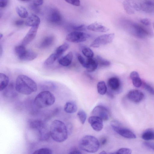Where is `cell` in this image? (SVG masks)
<instances>
[{
	"instance_id": "obj_18",
	"label": "cell",
	"mask_w": 154,
	"mask_h": 154,
	"mask_svg": "<svg viewBox=\"0 0 154 154\" xmlns=\"http://www.w3.org/2000/svg\"><path fill=\"white\" fill-rule=\"evenodd\" d=\"M87 29L90 31L98 32H106L109 30L107 27L97 22L89 25L87 27Z\"/></svg>"
},
{
	"instance_id": "obj_50",
	"label": "cell",
	"mask_w": 154,
	"mask_h": 154,
	"mask_svg": "<svg viewBox=\"0 0 154 154\" xmlns=\"http://www.w3.org/2000/svg\"><path fill=\"white\" fill-rule=\"evenodd\" d=\"M107 141V139L106 137H102L100 141V144L102 145H104L106 144Z\"/></svg>"
},
{
	"instance_id": "obj_43",
	"label": "cell",
	"mask_w": 154,
	"mask_h": 154,
	"mask_svg": "<svg viewBox=\"0 0 154 154\" xmlns=\"http://www.w3.org/2000/svg\"><path fill=\"white\" fill-rule=\"evenodd\" d=\"M77 57L78 60L80 63L83 67L85 68L86 60H85L84 58L81 55H78Z\"/></svg>"
},
{
	"instance_id": "obj_24",
	"label": "cell",
	"mask_w": 154,
	"mask_h": 154,
	"mask_svg": "<svg viewBox=\"0 0 154 154\" xmlns=\"http://www.w3.org/2000/svg\"><path fill=\"white\" fill-rule=\"evenodd\" d=\"M72 58V52H70L66 55L60 58L58 62L62 66H67L71 64Z\"/></svg>"
},
{
	"instance_id": "obj_31",
	"label": "cell",
	"mask_w": 154,
	"mask_h": 154,
	"mask_svg": "<svg viewBox=\"0 0 154 154\" xmlns=\"http://www.w3.org/2000/svg\"><path fill=\"white\" fill-rule=\"evenodd\" d=\"M17 12L20 17L25 18L28 17V13L26 9L21 6H17L16 8Z\"/></svg>"
},
{
	"instance_id": "obj_40",
	"label": "cell",
	"mask_w": 154,
	"mask_h": 154,
	"mask_svg": "<svg viewBox=\"0 0 154 154\" xmlns=\"http://www.w3.org/2000/svg\"><path fill=\"white\" fill-rule=\"evenodd\" d=\"M132 153L131 150L129 148H123L114 152V154H131Z\"/></svg>"
},
{
	"instance_id": "obj_46",
	"label": "cell",
	"mask_w": 154,
	"mask_h": 154,
	"mask_svg": "<svg viewBox=\"0 0 154 154\" xmlns=\"http://www.w3.org/2000/svg\"><path fill=\"white\" fill-rule=\"evenodd\" d=\"M144 145L147 147L154 150V143L146 142L144 143Z\"/></svg>"
},
{
	"instance_id": "obj_25",
	"label": "cell",
	"mask_w": 154,
	"mask_h": 154,
	"mask_svg": "<svg viewBox=\"0 0 154 154\" xmlns=\"http://www.w3.org/2000/svg\"><path fill=\"white\" fill-rule=\"evenodd\" d=\"M77 110V106L76 103L73 101H70L66 102L64 107V111L68 113L75 112Z\"/></svg>"
},
{
	"instance_id": "obj_45",
	"label": "cell",
	"mask_w": 154,
	"mask_h": 154,
	"mask_svg": "<svg viewBox=\"0 0 154 154\" xmlns=\"http://www.w3.org/2000/svg\"><path fill=\"white\" fill-rule=\"evenodd\" d=\"M140 22L143 25L145 26H149L150 24V20L147 18L142 19L140 20Z\"/></svg>"
},
{
	"instance_id": "obj_1",
	"label": "cell",
	"mask_w": 154,
	"mask_h": 154,
	"mask_svg": "<svg viewBox=\"0 0 154 154\" xmlns=\"http://www.w3.org/2000/svg\"><path fill=\"white\" fill-rule=\"evenodd\" d=\"M15 87L18 92L24 95H29L36 92L37 86L35 82L31 78L24 75L17 77Z\"/></svg>"
},
{
	"instance_id": "obj_4",
	"label": "cell",
	"mask_w": 154,
	"mask_h": 154,
	"mask_svg": "<svg viewBox=\"0 0 154 154\" xmlns=\"http://www.w3.org/2000/svg\"><path fill=\"white\" fill-rule=\"evenodd\" d=\"M124 25L129 32L134 36L143 38L150 35L151 31L145 26L129 20L123 22Z\"/></svg>"
},
{
	"instance_id": "obj_41",
	"label": "cell",
	"mask_w": 154,
	"mask_h": 154,
	"mask_svg": "<svg viewBox=\"0 0 154 154\" xmlns=\"http://www.w3.org/2000/svg\"><path fill=\"white\" fill-rule=\"evenodd\" d=\"M43 3V0H34L32 3V8H36L42 5Z\"/></svg>"
},
{
	"instance_id": "obj_35",
	"label": "cell",
	"mask_w": 154,
	"mask_h": 154,
	"mask_svg": "<svg viewBox=\"0 0 154 154\" xmlns=\"http://www.w3.org/2000/svg\"><path fill=\"white\" fill-rule=\"evenodd\" d=\"M96 59L97 61L98 65L101 66H109L110 64V62L100 56H97Z\"/></svg>"
},
{
	"instance_id": "obj_37",
	"label": "cell",
	"mask_w": 154,
	"mask_h": 154,
	"mask_svg": "<svg viewBox=\"0 0 154 154\" xmlns=\"http://www.w3.org/2000/svg\"><path fill=\"white\" fill-rule=\"evenodd\" d=\"M52 150L50 149L47 148H41L35 150L33 154H51Z\"/></svg>"
},
{
	"instance_id": "obj_44",
	"label": "cell",
	"mask_w": 154,
	"mask_h": 154,
	"mask_svg": "<svg viewBox=\"0 0 154 154\" xmlns=\"http://www.w3.org/2000/svg\"><path fill=\"white\" fill-rule=\"evenodd\" d=\"M87 27H85L84 25H81L78 26H72V29L76 31H80L85 30Z\"/></svg>"
},
{
	"instance_id": "obj_11",
	"label": "cell",
	"mask_w": 154,
	"mask_h": 154,
	"mask_svg": "<svg viewBox=\"0 0 154 154\" xmlns=\"http://www.w3.org/2000/svg\"><path fill=\"white\" fill-rule=\"evenodd\" d=\"M139 11L154 13V0H139Z\"/></svg>"
},
{
	"instance_id": "obj_53",
	"label": "cell",
	"mask_w": 154,
	"mask_h": 154,
	"mask_svg": "<svg viewBox=\"0 0 154 154\" xmlns=\"http://www.w3.org/2000/svg\"><path fill=\"white\" fill-rule=\"evenodd\" d=\"M3 34L2 33L0 34V39H1L3 37Z\"/></svg>"
},
{
	"instance_id": "obj_54",
	"label": "cell",
	"mask_w": 154,
	"mask_h": 154,
	"mask_svg": "<svg viewBox=\"0 0 154 154\" xmlns=\"http://www.w3.org/2000/svg\"><path fill=\"white\" fill-rule=\"evenodd\" d=\"M20 1L23 2H27L30 1V0H20Z\"/></svg>"
},
{
	"instance_id": "obj_15",
	"label": "cell",
	"mask_w": 154,
	"mask_h": 154,
	"mask_svg": "<svg viewBox=\"0 0 154 154\" xmlns=\"http://www.w3.org/2000/svg\"><path fill=\"white\" fill-rule=\"evenodd\" d=\"M88 122L92 128L96 131H101L103 128V120L97 116H92L90 117Z\"/></svg>"
},
{
	"instance_id": "obj_34",
	"label": "cell",
	"mask_w": 154,
	"mask_h": 154,
	"mask_svg": "<svg viewBox=\"0 0 154 154\" xmlns=\"http://www.w3.org/2000/svg\"><path fill=\"white\" fill-rule=\"evenodd\" d=\"M26 50L25 46L22 45L17 46L14 48L15 53L19 58L23 55Z\"/></svg>"
},
{
	"instance_id": "obj_39",
	"label": "cell",
	"mask_w": 154,
	"mask_h": 154,
	"mask_svg": "<svg viewBox=\"0 0 154 154\" xmlns=\"http://www.w3.org/2000/svg\"><path fill=\"white\" fill-rule=\"evenodd\" d=\"M142 85L143 88L148 92L154 95V88L148 84L143 81Z\"/></svg>"
},
{
	"instance_id": "obj_12",
	"label": "cell",
	"mask_w": 154,
	"mask_h": 154,
	"mask_svg": "<svg viewBox=\"0 0 154 154\" xmlns=\"http://www.w3.org/2000/svg\"><path fill=\"white\" fill-rule=\"evenodd\" d=\"M124 8L130 14L139 11L138 0H124L123 2Z\"/></svg>"
},
{
	"instance_id": "obj_7",
	"label": "cell",
	"mask_w": 154,
	"mask_h": 154,
	"mask_svg": "<svg viewBox=\"0 0 154 154\" xmlns=\"http://www.w3.org/2000/svg\"><path fill=\"white\" fill-rule=\"evenodd\" d=\"M110 125L113 130L122 136L129 139H134L136 138L135 134L132 131L122 127L118 121H112L110 122Z\"/></svg>"
},
{
	"instance_id": "obj_8",
	"label": "cell",
	"mask_w": 154,
	"mask_h": 154,
	"mask_svg": "<svg viewBox=\"0 0 154 154\" xmlns=\"http://www.w3.org/2000/svg\"><path fill=\"white\" fill-rule=\"evenodd\" d=\"M115 37L114 33L105 34L97 37L91 44L90 46L93 48H98L111 42Z\"/></svg>"
},
{
	"instance_id": "obj_51",
	"label": "cell",
	"mask_w": 154,
	"mask_h": 154,
	"mask_svg": "<svg viewBox=\"0 0 154 154\" xmlns=\"http://www.w3.org/2000/svg\"><path fill=\"white\" fill-rule=\"evenodd\" d=\"M2 53V48L1 45L0 46V55L1 56Z\"/></svg>"
},
{
	"instance_id": "obj_16",
	"label": "cell",
	"mask_w": 154,
	"mask_h": 154,
	"mask_svg": "<svg viewBox=\"0 0 154 154\" xmlns=\"http://www.w3.org/2000/svg\"><path fill=\"white\" fill-rule=\"evenodd\" d=\"M38 27H32L23 39L21 45L25 46L29 44L35 38L38 30Z\"/></svg>"
},
{
	"instance_id": "obj_30",
	"label": "cell",
	"mask_w": 154,
	"mask_h": 154,
	"mask_svg": "<svg viewBox=\"0 0 154 154\" xmlns=\"http://www.w3.org/2000/svg\"><path fill=\"white\" fill-rule=\"evenodd\" d=\"M97 88L98 93L100 95H104L107 92V87L103 81H100L98 82Z\"/></svg>"
},
{
	"instance_id": "obj_48",
	"label": "cell",
	"mask_w": 154,
	"mask_h": 154,
	"mask_svg": "<svg viewBox=\"0 0 154 154\" xmlns=\"http://www.w3.org/2000/svg\"><path fill=\"white\" fill-rule=\"evenodd\" d=\"M69 153L71 154H81L82 153L79 150L73 148L71 150Z\"/></svg>"
},
{
	"instance_id": "obj_20",
	"label": "cell",
	"mask_w": 154,
	"mask_h": 154,
	"mask_svg": "<svg viewBox=\"0 0 154 154\" xmlns=\"http://www.w3.org/2000/svg\"><path fill=\"white\" fill-rule=\"evenodd\" d=\"M98 66L96 59L93 58H88L86 60V68L87 71L91 72L94 71Z\"/></svg>"
},
{
	"instance_id": "obj_13",
	"label": "cell",
	"mask_w": 154,
	"mask_h": 154,
	"mask_svg": "<svg viewBox=\"0 0 154 154\" xmlns=\"http://www.w3.org/2000/svg\"><path fill=\"white\" fill-rule=\"evenodd\" d=\"M107 85L109 91L112 94L119 93L121 91V85L119 79L116 77H112L109 79Z\"/></svg>"
},
{
	"instance_id": "obj_19",
	"label": "cell",
	"mask_w": 154,
	"mask_h": 154,
	"mask_svg": "<svg viewBox=\"0 0 154 154\" xmlns=\"http://www.w3.org/2000/svg\"><path fill=\"white\" fill-rule=\"evenodd\" d=\"M40 22V20L37 15L32 14L27 17L25 22V25L31 27H38Z\"/></svg>"
},
{
	"instance_id": "obj_9",
	"label": "cell",
	"mask_w": 154,
	"mask_h": 154,
	"mask_svg": "<svg viewBox=\"0 0 154 154\" xmlns=\"http://www.w3.org/2000/svg\"><path fill=\"white\" fill-rule=\"evenodd\" d=\"M90 36L88 33L80 31H74L69 33L66 40L69 42L77 43L85 41Z\"/></svg>"
},
{
	"instance_id": "obj_49",
	"label": "cell",
	"mask_w": 154,
	"mask_h": 154,
	"mask_svg": "<svg viewBox=\"0 0 154 154\" xmlns=\"http://www.w3.org/2000/svg\"><path fill=\"white\" fill-rule=\"evenodd\" d=\"M23 20H17L15 22V24L17 26H20L23 25L24 23Z\"/></svg>"
},
{
	"instance_id": "obj_36",
	"label": "cell",
	"mask_w": 154,
	"mask_h": 154,
	"mask_svg": "<svg viewBox=\"0 0 154 154\" xmlns=\"http://www.w3.org/2000/svg\"><path fill=\"white\" fill-rule=\"evenodd\" d=\"M82 52L83 55L88 58H93L94 55L93 51L88 47H83L82 50Z\"/></svg>"
},
{
	"instance_id": "obj_5",
	"label": "cell",
	"mask_w": 154,
	"mask_h": 154,
	"mask_svg": "<svg viewBox=\"0 0 154 154\" xmlns=\"http://www.w3.org/2000/svg\"><path fill=\"white\" fill-rule=\"evenodd\" d=\"M55 98L50 92L43 91L35 97L34 103L35 105L39 108H44L54 104Z\"/></svg>"
},
{
	"instance_id": "obj_10",
	"label": "cell",
	"mask_w": 154,
	"mask_h": 154,
	"mask_svg": "<svg viewBox=\"0 0 154 154\" xmlns=\"http://www.w3.org/2000/svg\"><path fill=\"white\" fill-rule=\"evenodd\" d=\"M91 114L92 116H97L105 121L108 120L110 115L109 109L102 105L95 106L93 109Z\"/></svg>"
},
{
	"instance_id": "obj_29",
	"label": "cell",
	"mask_w": 154,
	"mask_h": 154,
	"mask_svg": "<svg viewBox=\"0 0 154 154\" xmlns=\"http://www.w3.org/2000/svg\"><path fill=\"white\" fill-rule=\"evenodd\" d=\"M40 88L43 91L53 90L56 87V86L53 82H43L40 85Z\"/></svg>"
},
{
	"instance_id": "obj_52",
	"label": "cell",
	"mask_w": 154,
	"mask_h": 154,
	"mask_svg": "<svg viewBox=\"0 0 154 154\" xmlns=\"http://www.w3.org/2000/svg\"><path fill=\"white\" fill-rule=\"evenodd\" d=\"M100 154H106V153L104 151H101L100 153Z\"/></svg>"
},
{
	"instance_id": "obj_17",
	"label": "cell",
	"mask_w": 154,
	"mask_h": 154,
	"mask_svg": "<svg viewBox=\"0 0 154 154\" xmlns=\"http://www.w3.org/2000/svg\"><path fill=\"white\" fill-rule=\"evenodd\" d=\"M62 16L59 12L55 9H52L48 15V21L52 23L58 24L62 20Z\"/></svg>"
},
{
	"instance_id": "obj_26",
	"label": "cell",
	"mask_w": 154,
	"mask_h": 154,
	"mask_svg": "<svg viewBox=\"0 0 154 154\" xmlns=\"http://www.w3.org/2000/svg\"><path fill=\"white\" fill-rule=\"evenodd\" d=\"M15 86L12 82L8 84L7 87L4 91L3 94L5 97H9L14 96L16 94V92L14 90Z\"/></svg>"
},
{
	"instance_id": "obj_47",
	"label": "cell",
	"mask_w": 154,
	"mask_h": 154,
	"mask_svg": "<svg viewBox=\"0 0 154 154\" xmlns=\"http://www.w3.org/2000/svg\"><path fill=\"white\" fill-rule=\"evenodd\" d=\"M8 3V0H0V7L1 8L5 7Z\"/></svg>"
},
{
	"instance_id": "obj_33",
	"label": "cell",
	"mask_w": 154,
	"mask_h": 154,
	"mask_svg": "<svg viewBox=\"0 0 154 154\" xmlns=\"http://www.w3.org/2000/svg\"><path fill=\"white\" fill-rule=\"evenodd\" d=\"M59 57L57 54L54 52L51 54L45 61L44 64L48 66L53 64Z\"/></svg>"
},
{
	"instance_id": "obj_23",
	"label": "cell",
	"mask_w": 154,
	"mask_h": 154,
	"mask_svg": "<svg viewBox=\"0 0 154 154\" xmlns=\"http://www.w3.org/2000/svg\"><path fill=\"white\" fill-rule=\"evenodd\" d=\"M37 56L38 54L35 52L31 50H26L19 59L23 61H30L35 59Z\"/></svg>"
},
{
	"instance_id": "obj_55",
	"label": "cell",
	"mask_w": 154,
	"mask_h": 154,
	"mask_svg": "<svg viewBox=\"0 0 154 154\" xmlns=\"http://www.w3.org/2000/svg\"><path fill=\"white\" fill-rule=\"evenodd\" d=\"M153 28L154 29V21L153 24Z\"/></svg>"
},
{
	"instance_id": "obj_28",
	"label": "cell",
	"mask_w": 154,
	"mask_h": 154,
	"mask_svg": "<svg viewBox=\"0 0 154 154\" xmlns=\"http://www.w3.org/2000/svg\"><path fill=\"white\" fill-rule=\"evenodd\" d=\"M141 137L143 139L146 140H154V130L148 129L145 130L142 133Z\"/></svg>"
},
{
	"instance_id": "obj_27",
	"label": "cell",
	"mask_w": 154,
	"mask_h": 154,
	"mask_svg": "<svg viewBox=\"0 0 154 154\" xmlns=\"http://www.w3.org/2000/svg\"><path fill=\"white\" fill-rule=\"evenodd\" d=\"M9 79L8 77L3 73H0V91H3L8 85Z\"/></svg>"
},
{
	"instance_id": "obj_21",
	"label": "cell",
	"mask_w": 154,
	"mask_h": 154,
	"mask_svg": "<svg viewBox=\"0 0 154 154\" xmlns=\"http://www.w3.org/2000/svg\"><path fill=\"white\" fill-rule=\"evenodd\" d=\"M130 77L133 85L136 88H139L142 85L143 81L140 78L137 72L133 71L130 74Z\"/></svg>"
},
{
	"instance_id": "obj_14",
	"label": "cell",
	"mask_w": 154,
	"mask_h": 154,
	"mask_svg": "<svg viewBox=\"0 0 154 154\" xmlns=\"http://www.w3.org/2000/svg\"><path fill=\"white\" fill-rule=\"evenodd\" d=\"M128 98L130 100L136 103H139L144 98V95L140 90L133 89L130 91L127 95Z\"/></svg>"
},
{
	"instance_id": "obj_42",
	"label": "cell",
	"mask_w": 154,
	"mask_h": 154,
	"mask_svg": "<svg viewBox=\"0 0 154 154\" xmlns=\"http://www.w3.org/2000/svg\"><path fill=\"white\" fill-rule=\"evenodd\" d=\"M67 3L75 6H79L80 5V0H64Z\"/></svg>"
},
{
	"instance_id": "obj_22",
	"label": "cell",
	"mask_w": 154,
	"mask_h": 154,
	"mask_svg": "<svg viewBox=\"0 0 154 154\" xmlns=\"http://www.w3.org/2000/svg\"><path fill=\"white\" fill-rule=\"evenodd\" d=\"M54 41L53 36L49 35L45 37L39 43L38 47L40 49H45L50 46Z\"/></svg>"
},
{
	"instance_id": "obj_38",
	"label": "cell",
	"mask_w": 154,
	"mask_h": 154,
	"mask_svg": "<svg viewBox=\"0 0 154 154\" xmlns=\"http://www.w3.org/2000/svg\"><path fill=\"white\" fill-rule=\"evenodd\" d=\"M77 116L81 123L84 124L87 118V114L85 112L82 110H80L78 112Z\"/></svg>"
},
{
	"instance_id": "obj_3",
	"label": "cell",
	"mask_w": 154,
	"mask_h": 154,
	"mask_svg": "<svg viewBox=\"0 0 154 154\" xmlns=\"http://www.w3.org/2000/svg\"><path fill=\"white\" fill-rule=\"evenodd\" d=\"M100 143L95 137L86 135L82 137L79 140L78 146L82 150L88 152L94 153L99 150Z\"/></svg>"
},
{
	"instance_id": "obj_2",
	"label": "cell",
	"mask_w": 154,
	"mask_h": 154,
	"mask_svg": "<svg viewBox=\"0 0 154 154\" xmlns=\"http://www.w3.org/2000/svg\"><path fill=\"white\" fill-rule=\"evenodd\" d=\"M50 134L52 139L58 143L66 140L68 137L66 126L64 122L58 120L53 121L50 126Z\"/></svg>"
},
{
	"instance_id": "obj_6",
	"label": "cell",
	"mask_w": 154,
	"mask_h": 154,
	"mask_svg": "<svg viewBox=\"0 0 154 154\" xmlns=\"http://www.w3.org/2000/svg\"><path fill=\"white\" fill-rule=\"evenodd\" d=\"M29 125L31 128L37 131L40 140L45 141L48 139L50 135V131L42 121L38 120L32 121L30 122Z\"/></svg>"
},
{
	"instance_id": "obj_32",
	"label": "cell",
	"mask_w": 154,
	"mask_h": 154,
	"mask_svg": "<svg viewBox=\"0 0 154 154\" xmlns=\"http://www.w3.org/2000/svg\"><path fill=\"white\" fill-rule=\"evenodd\" d=\"M69 48V45L67 43H65L57 48L55 53L59 57Z\"/></svg>"
}]
</instances>
